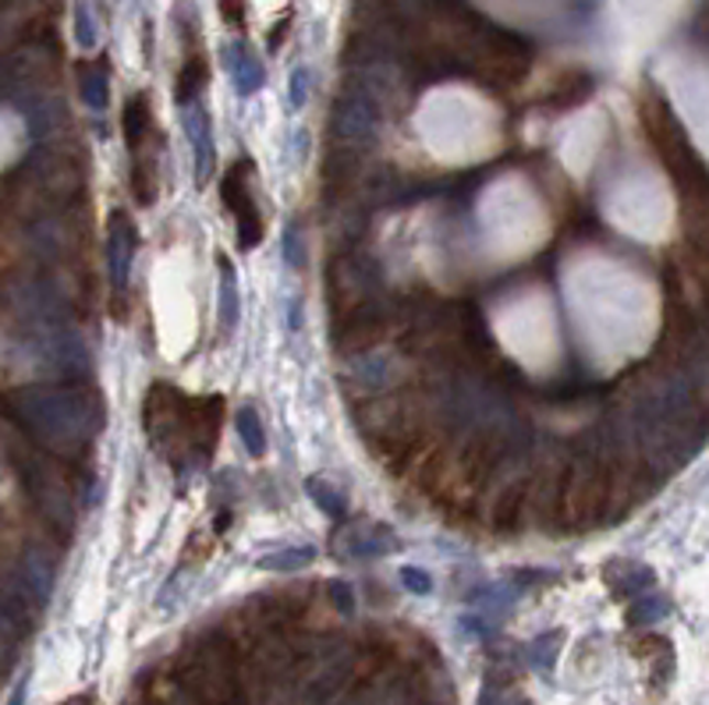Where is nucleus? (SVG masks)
I'll return each mask as SVG.
<instances>
[{
	"label": "nucleus",
	"mask_w": 709,
	"mask_h": 705,
	"mask_svg": "<svg viewBox=\"0 0 709 705\" xmlns=\"http://www.w3.org/2000/svg\"><path fill=\"white\" fill-rule=\"evenodd\" d=\"M220 429H224V397H192L188 400V440H192V458L210 461L217 451Z\"/></svg>",
	"instance_id": "9"
},
{
	"label": "nucleus",
	"mask_w": 709,
	"mask_h": 705,
	"mask_svg": "<svg viewBox=\"0 0 709 705\" xmlns=\"http://www.w3.org/2000/svg\"><path fill=\"white\" fill-rule=\"evenodd\" d=\"M82 96L89 107H107V68L103 64H82Z\"/></svg>",
	"instance_id": "16"
},
{
	"label": "nucleus",
	"mask_w": 709,
	"mask_h": 705,
	"mask_svg": "<svg viewBox=\"0 0 709 705\" xmlns=\"http://www.w3.org/2000/svg\"><path fill=\"white\" fill-rule=\"evenodd\" d=\"M220 8H224V22L228 25H242V0H220Z\"/></svg>",
	"instance_id": "22"
},
{
	"label": "nucleus",
	"mask_w": 709,
	"mask_h": 705,
	"mask_svg": "<svg viewBox=\"0 0 709 705\" xmlns=\"http://www.w3.org/2000/svg\"><path fill=\"white\" fill-rule=\"evenodd\" d=\"M511 705H529V702H525V698H518V702H511Z\"/></svg>",
	"instance_id": "26"
},
{
	"label": "nucleus",
	"mask_w": 709,
	"mask_h": 705,
	"mask_svg": "<svg viewBox=\"0 0 709 705\" xmlns=\"http://www.w3.org/2000/svg\"><path fill=\"white\" fill-rule=\"evenodd\" d=\"M188 400L175 383L156 379L142 397V429L156 454L170 464H185L192 458V440H188Z\"/></svg>",
	"instance_id": "4"
},
{
	"label": "nucleus",
	"mask_w": 709,
	"mask_h": 705,
	"mask_svg": "<svg viewBox=\"0 0 709 705\" xmlns=\"http://www.w3.org/2000/svg\"><path fill=\"white\" fill-rule=\"evenodd\" d=\"M589 89H592V78L586 75V71H561L554 82L546 86V92H543V100L550 103V107H575L578 100H586L589 96Z\"/></svg>",
	"instance_id": "13"
},
{
	"label": "nucleus",
	"mask_w": 709,
	"mask_h": 705,
	"mask_svg": "<svg viewBox=\"0 0 709 705\" xmlns=\"http://www.w3.org/2000/svg\"><path fill=\"white\" fill-rule=\"evenodd\" d=\"M309 493L317 496V504H323V510L326 515H341V507L334 504V493H330L323 483H309Z\"/></svg>",
	"instance_id": "21"
},
{
	"label": "nucleus",
	"mask_w": 709,
	"mask_h": 705,
	"mask_svg": "<svg viewBox=\"0 0 709 705\" xmlns=\"http://www.w3.org/2000/svg\"><path fill=\"white\" fill-rule=\"evenodd\" d=\"M486 521H490V532L497 536H511L529 521V478H514V483L500 486L486 510Z\"/></svg>",
	"instance_id": "10"
},
{
	"label": "nucleus",
	"mask_w": 709,
	"mask_h": 705,
	"mask_svg": "<svg viewBox=\"0 0 709 705\" xmlns=\"http://www.w3.org/2000/svg\"><path fill=\"white\" fill-rule=\"evenodd\" d=\"M75 36H78V43H82V46L97 43V25H92V19H89L86 0H78V4H75Z\"/></svg>",
	"instance_id": "19"
},
{
	"label": "nucleus",
	"mask_w": 709,
	"mask_h": 705,
	"mask_svg": "<svg viewBox=\"0 0 709 705\" xmlns=\"http://www.w3.org/2000/svg\"><path fill=\"white\" fill-rule=\"evenodd\" d=\"M252 164L248 159H239L220 181V196H224V206L234 217V228H239L242 238V249H256L259 238H263V217H259V206L256 196H252Z\"/></svg>",
	"instance_id": "8"
},
{
	"label": "nucleus",
	"mask_w": 709,
	"mask_h": 705,
	"mask_svg": "<svg viewBox=\"0 0 709 705\" xmlns=\"http://www.w3.org/2000/svg\"><path fill=\"white\" fill-rule=\"evenodd\" d=\"M610 504V458L578 451L564 464L554 486V528L557 532H589L607 521Z\"/></svg>",
	"instance_id": "1"
},
{
	"label": "nucleus",
	"mask_w": 709,
	"mask_h": 705,
	"mask_svg": "<svg viewBox=\"0 0 709 705\" xmlns=\"http://www.w3.org/2000/svg\"><path fill=\"white\" fill-rule=\"evenodd\" d=\"M685 228H688L691 249L709 263V196L685 199Z\"/></svg>",
	"instance_id": "15"
},
{
	"label": "nucleus",
	"mask_w": 709,
	"mask_h": 705,
	"mask_svg": "<svg viewBox=\"0 0 709 705\" xmlns=\"http://www.w3.org/2000/svg\"><path fill=\"white\" fill-rule=\"evenodd\" d=\"M231 68H234V75H239V86H242V92H248V89H256V82L263 78V71H259V64H256V57H252L245 46L239 43L231 51Z\"/></svg>",
	"instance_id": "17"
},
{
	"label": "nucleus",
	"mask_w": 709,
	"mask_h": 705,
	"mask_svg": "<svg viewBox=\"0 0 709 705\" xmlns=\"http://www.w3.org/2000/svg\"><path fill=\"white\" fill-rule=\"evenodd\" d=\"M207 82H210V64H207V57L192 51V54L185 57L181 71H178L175 100H178V103H192L196 96H199L202 89H207Z\"/></svg>",
	"instance_id": "14"
},
{
	"label": "nucleus",
	"mask_w": 709,
	"mask_h": 705,
	"mask_svg": "<svg viewBox=\"0 0 709 705\" xmlns=\"http://www.w3.org/2000/svg\"><path fill=\"white\" fill-rule=\"evenodd\" d=\"M468 64L494 86H518L532 68V46L525 40L494 25H476L468 32Z\"/></svg>",
	"instance_id": "5"
},
{
	"label": "nucleus",
	"mask_w": 709,
	"mask_h": 705,
	"mask_svg": "<svg viewBox=\"0 0 709 705\" xmlns=\"http://www.w3.org/2000/svg\"><path fill=\"white\" fill-rule=\"evenodd\" d=\"M25 426L51 447L82 443L89 432V397L78 390H19L11 394Z\"/></svg>",
	"instance_id": "3"
},
{
	"label": "nucleus",
	"mask_w": 709,
	"mask_h": 705,
	"mask_svg": "<svg viewBox=\"0 0 709 705\" xmlns=\"http://www.w3.org/2000/svg\"><path fill=\"white\" fill-rule=\"evenodd\" d=\"M401 579L408 582V588H416V592H430V579H425L422 571H412V568H405Z\"/></svg>",
	"instance_id": "23"
},
{
	"label": "nucleus",
	"mask_w": 709,
	"mask_h": 705,
	"mask_svg": "<svg viewBox=\"0 0 709 705\" xmlns=\"http://www.w3.org/2000/svg\"><path fill=\"white\" fill-rule=\"evenodd\" d=\"M239 432H242V440H245V447H248L252 458H263V454H266V437H263L259 419H256V411H252V408H242V411H239Z\"/></svg>",
	"instance_id": "18"
},
{
	"label": "nucleus",
	"mask_w": 709,
	"mask_h": 705,
	"mask_svg": "<svg viewBox=\"0 0 709 705\" xmlns=\"http://www.w3.org/2000/svg\"><path fill=\"white\" fill-rule=\"evenodd\" d=\"M121 132H124V142H129L132 156L142 153V146H146L153 135V107H149L146 92L129 96V103L121 110Z\"/></svg>",
	"instance_id": "12"
},
{
	"label": "nucleus",
	"mask_w": 709,
	"mask_h": 705,
	"mask_svg": "<svg viewBox=\"0 0 709 705\" xmlns=\"http://www.w3.org/2000/svg\"><path fill=\"white\" fill-rule=\"evenodd\" d=\"M394 330H398V319L373 298L366 306L334 319V344L341 355H369V351L380 348Z\"/></svg>",
	"instance_id": "6"
},
{
	"label": "nucleus",
	"mask_w": 709,
	"mask_h": 705,
	"mask_svg": "<svg viewBox=\"0 0 709 705\" xmlns=\"http://www.w3.org/2000/svg\"><path fill=\"white\" fill-rule=\"evenodd\" d=\"M639 118H642V128H645V135H650L656 156L664 159L671 178L677 181V188H682V196L685 199L709 196V170L699 159V153L691 150L682 121L674 118V110L667 107L664 96L645 92L642 103H639Z\"/></svg>",
	"instance_id": "2"
},
{
	"label": "nucleus",
	"mask_w": 709,
	"mask_h": 705,
	"mask_svg": "<svg viewBox=\"0 0 709 705\" xmlns=\"http://www.w3.org/2000/svg\"><path fill=\"white\" fill-rule=\"evenodd\" d=\"M376 284H380V274H376V266L369 260L348 252L337 255L326 274V291H330V301H334V316H344L373 301Z\"/></svg>",
	"instance_id": "7"
},
{
	"label": "nucleus",
	"mask_w": 709,
	"mask_h": 705,
	"mask_svg": "<svg viewBox=\"0 0 709 705\" xmlns=\"http://www.w3.org/2000/svg\"><path fill=\"white\" fill-rule=\"evenodd\" d=\"M220 266H224V323H231V319L239 316V291L231 287V269H228L224 255H220Z\"/></svg>",
	"instance_id": "20"
},
{
	"label": "nucleus",
	"mask_w": 709,
	"mask_h": 705,
	"mask_svg": "<svg viewBox=\"0 0 709 705\" xmlns=\"http://www.w3.org/2000/svg\"><path fill=\"white\" fill-rule=\"evenodd\" d=\"M132 255H135V228H132V220L118 210V213H110V274H114L118 287H124V280H129Z\"/></svg>",
	"instance_id": "11"
},
{
	"label": "nucleus",
	"mask_w": 709,
	"mask_h": 705,
	"mask_svg": "<svg viewBox=\"0 0 709 705\" xmlns=\"http://www.w3.org/2000/svg\"><path fill=\"white\" fill-rule=\"evenodd\" d=\"M60 705H97V695H89V692L86 695H71L68 702H60Z\"/></svg>",
	"instance_id": "24"
},
{
	"label": "nucleus",
	"mask_w": 709,
	"mask_h": 705,
	"mask_svg": "<svg viewBox=\"0 0 709 705\" xmlns=\"http://www.w3.org/2000/svg\"><path fill=\"white\" fill-rule=\"evenodd\" d=\"M22 698H25V684L19 687V692H14V695H11V705H22Z\"/></svg>",
	"instance_id": "25"
}]
</instances>
